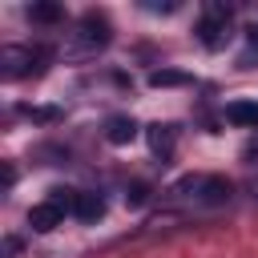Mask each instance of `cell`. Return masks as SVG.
I'll list each match as a JSON object with an SVG mask.
<instances>
[{
	"mask_svg": "<svg viewBox=\"0 0 258 258\" xmlns=\"http://www.w3.org/2000/svg\"><path fill=\"white\" fill-rule=\"evenodd\" d=\"M145 137H149V149H153L161 161H169V157H173V149H177V125H169V121L161 125V121H157V125H149V129H145Z\"/></svg>",
	"mask_w": 258,
	"mask_h": 258,
	"instance_id": "obj_5",
	"label": "cell"
},
{
	"mask_svg": "<svg viewBox=\"0 0 258 258\" xmlns=\"http://www.w3.org/2000/svg\"><path fill=\"white\" fill-rule=\"evenodd\" d=\"M60 222H64V210H60L56 202H48V198H44V202H36V206L28 210V226H32L36 234H48V230H56Z\"/></svg>",
	"mask_w": 258,
	"mask_h": 258,
	"instance_id": "obj_6",
	"label": "cell"
},
{
	"mask_svg": "<svg viewBox=\"0 0 258 258\" xmlns=\"http://www.w3.org/2000/svg\"><path fill=\"white\" fill-rule=\"evenodd\" d=\"M234 198V185L218 173H185L165 189V206L173 210H214Z\"/></svg>",
	"mask_w": 258,
	"mask_h": 258,
	"instance_id": "obj_1",
	"label": "cell"
},
{
	"mask_svg": "<svg viewBox=\"0 0 258 258\" xmlns=\"http://www.w3.org/2000/svg\"><path fill=\"white\" fill-rule=\"evenodd\" d=\"M16 254H20V238H16V234H8V238L0 242V258H16Z\"/></svg>",
	"mask_w": 258,
	"mask_h": 258,
	"instance_id": "obj_13",
	"label": "cell"
},
{
	"mask_svg": "<svg viewBox=\"0 0 258 258\" xmlns=\"http://www.w3.org/2000/svg\"><path fill=\"white\" fill-rule=\"evenodd\" d=\"M133 137H137V121H133V117L113 113V117L105 121V141H109V145H129Z\"/></svg>",
	"mask_w": 258,
	"mask_h": 258,
	"instance_id": "obj_7",
	"label": "cell"
},
{
	"mask_svg": "<svg viewBox=\"0 0 258 258\" xmlns=\"http://www.w3.org/2000/svg\"><path fill=\"white\" fill-rule=\"evenodd\" d=\"M60 16H64V8H60V4H48V0L28 4V20H32V24H56Z\"/></svg>",
	"mask_w": 258,
	"mask_h": 258,
	"instance_id": "obj_10",
	"label": "cell"
},
{
	"mask_svg": "<svg viewBox=\"0 0 258 258\" xmlns=\"http://www.w3.org/2000/svg\"><path fill=\"white\" fill-rule=\"evenodd\" d=\"M230 16H234V8L230 4H206V12H202V20H198V40H202V48H222L226 40H230Z\"/></svg>",
	"mask_w": 258,
	"mask_h": 258,
	"instance_id": "obj_4",
	"label": "cell"
},
{
	"mask_svg": "<svg viewBox=\"0 0 258 258\" xmlns=\"http://www.w3.org/2000/svg\"><path fill=\"white\" fill-rule=\"evenodd\" d=\"M145 194H149L145 185H133V189L125 194V202H129V206H145Z\"/></svg>",
	"mask_w": 258,
	"mask_h": 258,
	"instance_id": "obj_14",
	"label": "cell"
},
{
	"mask_svg": "<svg viewBox=\"0 0 258 258\" xmlns=\"http://www.w3.org/2000/svg\"><path fill=\"white\" fill-rule=\"evenodd\" d=\"M48 56H52L48 44H4L0 48V77L4 81H20L28 73H40Z\"/></svg>",
	"mask_w": 258,
	"mask_h": 258,
	"instance_id": "obj_3",
	"label": "cell"
},
{
	"mask_svg": "<svg viewBox=\"0 0 258 258\" xmlns=\"http://www.w3.org/2000/svg\"><path fill=\"white\" fill-rule=\"evenodd\" d=\"M242 157H246V161H258V137H250V141L242 145Z\"/></svg>",
	"mask_w": 258,
	"mask_h": 258,
	"instance_id": "obj_15",
	"label": "cell"
},
{
	"mask_svg": "<svg viewBox=\"0 0 258 258\" xmlns=\"http://www.w3.org/2000/svg\"><path fill=\"white\" fill-rule=\"evenodd\" d=\"M20 113H24V117H28V121H44V125H48V121H56V117H60V109H44V105H24V109H20Z\"/></svg>",
	"mask_w": 258,
	"mask_h": 258,
	"instance_id": "obj_12",
	"label": "cell"
},
{
	"mask_svg": "<svg viewBox=\"0 0 258 258\" xmlns=\"http://www.w3.org/2000/svg\"><path fill=\"white\" fill-rule=\"evenodd\" d=\"M109 40H113L109 20H105L101 12H85V16L73 24L69 40H64V60H93L97 52L109 48Z\"/></svg>",
	"mask_w": 258,
	"mask_h": 258,
	"instance_id": "obj_2",
	"label": "cell"
},
{
	"mask_svg": "<svg viewBox=\"0 0 258 258\" xmlns=\"http://www.w3.org/2000/svg\"><path fill=\"white\" fill-rule=\"evenodd\" d=\"M73 214H77L81 222H97V218H105V198H101V194H77Z\"/></svg>",
	"mask_w": 258,
	"mask_h": 258,
	"instance_id": "obj_9",
	"label": "cell"
},
{
	"mask_svg": "<svg viewBox=\"0 0 258 258\" xmlns=\"http://www.w3.org/2000/svg\"><path fill=\"white\" fill-rule=\"evenodd\" d=\"M226 121L242 125V129H258V101H230L226 105Z\"/></svg>",
	"mask_w": 258,
	"mask_h": 258,
	"instance_id": "obj_8",
	"label": "cell"
},
{
	"mask_svg": "<svg viewBox=\"0 0 258 258\" xmlns=\"http://www.w3.org/2000/svg\"><path fill=\"white\" fill-rule=\"evenodd\" d=\"M250 189H254V198H258V177H254V181H250Z\"/></svg>",
	"mask_w": 258,
	"mask_h": 258,
	"instance_id": "obj_16",
	"label": "cell"
},
{
	"mask_svg": "<svg viewBox=\"0 0 258 258\" xmlns=\"http://www.w3.org/2000/svg\"><path fill=\"white\" fill-rule=\"evenodd\" d=\"M189 77L185 73H173V69H157V73H149V85L153 89H173V85H185Z\"/></svg>",
	"mask_w": 258,
	"mask_h": 258,
	"instance_id": "obj_11",
	"label": "cell"
}]
</instances>
